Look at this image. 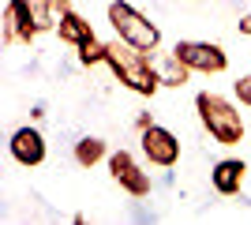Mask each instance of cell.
Masks as SVG:
<instances>
[{
    "label": "cell",
    "mask_w": 251,
    "mask_h": 225,
    "mask_svg": "<svg viewBox=\"0 0 251 225\" xmlns=\"http://www.w3.org/2000/svg\"><path fill=\"white\" fill-rule=\"evenodd\" d=\"M147 128H154V113H139V117H135V131L143 135Z\"/></svg>",
    "instance_id": "cell-15"
},
{
    "label": "cell",
    "mask_w": 251,
    "mask_h": 225,
    "mask_svg": "<svg viewBox=\"0 0 251 225\" xmlns=\"http://www.w3.org/2000/svg\"><path fill=\"white\" fill-rule=\"evenodd\" d=\"M139 143H143L147 161H150V165H157V169H173V165L180 161V139H176V131L161 128V124L147 128L143 135H139Z\"/></svg>",
    "instance_id": "cell-7"
},
{
    "label": "cell",
    "mask_w": 251,
    "mask_h": 225,
    "mask_svg": "<svg viewBox=\"0 0 251 225\" xmlns=\"http://www.w3.org/2000/svg\"><path fill=\"white\" fill-rule=\"evenodd\" d=\"M38 34L42 30L34 23L30 0H8L4 15H0V38H4V45H34Z\"/></svg>",
    "instance_id": "cell-5"
},
{
    "label": "cell",
    "mask_w": 251,
    "mask_h": 225,
    "mask_svg": "<svg viewBox=\"0 0 251 225\" xmlns=\"http://www.w3.org/2000/svg\"><path fill=\"white\" fill-rule=\"evenodd\" d=\"M45 4H49V8L56 11V15H64V11L72 8V0H45Z\"/></svg>",
    "instance_id": "cell-16"
},
{
    "label": "cell",
    "mask_w": 251,
    "mask_h": 225,
    "mask_svg": "<svg viewBox=\"0 0 251 225\" xmlns=\"http://www.w3.org/2000/svg\"><path fill=\"white\" fill-rule=\"evenodd\" d=\"M195 113H199V124L206 128V135L218 147H240L244 143V131H248L244 128V117L225 94L199 90L195 94Z\"/></svg>",
    "instance_id": "cell-2"
},
{
    "label": "cell",
    "mask_w": 251,
    "mask_h": 225,
    "mask_svg": "<svg viewBox=\"0 0 251 225\" xmlns=\"http://www.w3.org/2000/svg\"><path fill=\"white\" fill-rule=\"evenodd\" d=\"M79 64L83 68H94V64H105V42H86L83 49H79Z\"/></svg>",
    "instance_id": "cell-13"
},
{
    "label": "cell",
    "mask_w": 251,
    "mask_h": 225,
    "mask_svg": "<svg viewBox=\"0 0 251 225\" xmlns=\"http://www.w3.org/2000/svg\"><path fill=\"white\" fill-rule=\"evenodd\" d=\"M56 38H60V45H72V49H83L86 42H94L98 34H94V26H90V19L86 15H79V11H64L60 19H56Z\"/></svg>",
    "instance_id": "cell-9"
},
{
    "label": "cell",
    "mask_w": 251,
    "mask_h": 225,
    "mask_svg": "<svg viewBox=\"0 0 251 225\" xmlns=\"http://www.w3.org/2000/svg\"><path fill=\"white\" fill-rule=\"evenodd\" d=\"M173 53L191 68V72H202V75H221L229 68V53L221 49L218 42H202V38H180L173 45Z\"/></svg>",
    "instance_id": "cell-4"
},
{
    "label": "cell",
    "mask_w": 251,
    "mask_h": 225,
    "mask_svg": "<svg viewBox=\"0 0 251 225\" xmlns=\"http://www.w3.org/2000/svg\"><path fill=\"white\" fill-rule=\"evenodd\" d=\"M248 180V165L244 158H221L214 169H210V184H214V192L218 195H236Z\"/></svg>",
    "instance_id": "cell-10"
},
{
    "label": "cell",
    "mask_w": 251,
    "mask_h": 225,
    "mask_svg": "<svg viewBox=\"0 0 251 225\" xmlns=\"http://www.w3.org/2000/svg\"><path fill=\"white\" fill-rule=\"evenodd\" d=\"M8 150H11V158L19 161V165H26V169H34V165H42L45 161V135L38 128H15L11 131V139H8Z\"/></svg>",
    "instance_id": "cell-8"
},
{
    "label": "cell",
    "mask_w": 251,
    "mask_h": 225,
    "mask_svg": "<svg viewBox=\"0 0 251 225\" xmlns=\"http://www.w3.org/2000/svg\"><path fill=\"white\" fill-rule=\"evenodd\" d=\"M105 64L120 79V86H127L139 98H154L161 90V75H157V64L150 60V53L147 49H135L124 38L105 42Z\"/></svg>",
    "instance_id": "cell-1"
},
{
    "label": "cell",
    "mask_w": 251,
    "mask_h": 225,
    "mask_svg": "<svg viewBox=\"0 0 251 225\" xmlns=\"http://www.w3.org/2000/svg\"><path fill=\"white\" fill-rule=\"evenodd\" d=\"M157 75H161V86H184L188 75H191V68L184 64L176 53H165L161 60H157Z\"/></svg>",
    "instance_id": "cell-12"
},
{
    "label": "cell",
    "mask_w": 251,
    "mask_h": 225,
    "mask_svg": "<svg viewBox=\"0 0 251 225\" xmlns=\"http://www.w3.org/2000/svg\"><path fill=\"white\" fill-rule=\"evenodd\" d=\"M109 176H113L131 199H147L150 188H154V184H150V173H143V165L135 161L131 150H113V154H109Z\"/></svg>",
    "instance_id": "cell-6"
},
{
    "label": "cell",
    "mask_w": 251,
    "mask_h": 225,
    "mask_svg": "<svg viewBox=\"0 0 251 225\" xmlns=\"http://www.w3.org/2000/svg\"><path fill=\"white\" fill-rule=\"evenodd\" d=\"M236 26H240V34H248V38H251V15H240V23H236Z\"/></svg>",
    "instance_id": "cell-17"
},
{
    "label": "cell",
    "mask_w": 251,
    "mask_h": 225,
    "mask_svg": "<svg viewBox=\"0 0 251 225\" xmlns=\"http://www.w3.org/2000/svg\"><path fill=\"white\" fill-rule=\"evenodd\" d=\"M232 90H236V101L251 109V72H248V75H240V79L232 83Z\"/></svg>",
    "instance_id": "cell-14"
},
{
    "label": "cell",
    "mask_w": 251,
    "mask_h": 225,
    "mask_svg": "<svg viewBox=\"0 0 251 225\" xmlns=\"http://www.w3.org/2000/svg\"><path fill=\"white\" fill-rule=\"evenodd\" d=\"M105 15H109V23H113L116 38L131 42L135 49H147V53H154L157 45H161V30H157V23H150L147 15H143L139 8H131L127 0H113Z\"/></svg>",
    "instance_id": "cell-3"
},
{
    "label": "cell",
    "mask_w": 251,
    "mask_h": 225,
    "mask_svg": "<svg viewBox=\"0 0 251 225\" xmlns=\"http://www.w3.org/2000/svg\"><path fill=\"white\" fill-rule=\"evenodd\" d=\"M98 161H109V143L101 135H83V139L75 143V165L94 169Z\"/></svg>",
    "instance_id": "cell-11"
}]
</instances>
